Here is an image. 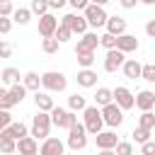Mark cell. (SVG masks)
Returning <instances> with one entry per match:
<instances>
[{
    "instance_id": "cell-28",
    "label": "cell",
    "mask_w": 155,
    "mask_h": 155,
    "mask_svg": "<svg viewBox=\"0 0 155 155\" xmlns=\"http://www.w3.org/2000/svg\"><path fill=\"white\" fill-rule=\"evenodd\" d=\"M138 128L153 131V128H155V114H153V111H140V116H138Z\"/></svg>"
},
{
    "instance_id": "cell-22",
    "label": "cell",
    "mask_w": 155,
    "mask_h": 155,
    "mask_svg": "<svg viewBox=\"0 0 155 155\" xmlns=\"http://www.w3.org/2000/svg\"><path fill=\"white\" fill-rule=\"evenodd\" d=\"M34 104H36V109L39 111H51L56 104H53V97L48 94V92H34Z\"/></svg>"
},
{
    "instance_id": "cell-17",
    "label": "cell",
    "mask_w": 155,
    "mask_h": 155,
    "mask_svg": "<svg viewBox=\"0 0 155 155\" xmlns=\"http://www.w3.org/2000/svg\"><path fill=\"white\" fill-rule=\"evenodd\" d=\"M104 27H107V34H111V36H121V34H126V19L119 17V15L107 17Z\"/></svg>"
},
{
    "instance_id": "cell-6",
    "label": "cell",
    "mask_w": 155,
    "mask_h": 155,
    "mask_svg": "<svg viewBox=\"0 0 155 155\" xmlns=\"http://www.w3.org/2000/svg\"><path fill=\"white\" fill-rule=\"evenodd\" d=\"M82 17H85V22H87V27H94V29H99V27H104V22H107V12H104V7H99V5H87L85 10H82Z\"/></svg>"
},
{
    "instance_id": "cell-40",
    "label": "cell",
    "mask_w": 155,
    "mask_h": 155,
    "mask_svg": "<svg viewBox=\"0 0 155 155\" xmlns=\"http://www.w3.org/2000/svg\"><path fill=\"white\" fill-rule=\"evenodd\" d=\"M0 109H5V111L12 109V102H10V94H7L5 87H0Z\"/></svg>"
},
{
    "instance_id": "cell-13",
    "label": "cell",
    "mask_w": 155,
    "mask_h": 155,
    "mask_svg": "<svg viewBox=\"0 0 155 155\" xmlns=\"http://www.w3.org/2000/svg\"><path fill=\"white\" fill-rule=\"evenodd\" d=\"M24 136H29V128H27L22 121H12L7 128L0 131V138H10V140H19V138H24Z\"/></svg>"
},
{
    "instance_id": "cell-11",
    "label": "cell",
    "mask_w": 155,
    "mask_h": 155,
    "mask_svg": "<svg viewBox=\"0 0 155 155\" xmlns=\"http://www.w3.org/2000/svg\"><path fill=\"white\" fill-rule=\"evenodd\" d=\"M63 150H65V143H63L61 138L48 136V138H44V140H41V145H39V153H36V155H63Z\"/></svg>"
},
{
    "instance_id": "cell-38",
    "label": "cell",
    "mask_w": 155,
    "mask_h": 155,
    "mask_svg": "<svg viewBox=\"0 0 155 155\" xmlns=\"http://www.w3.org/2000/svg\"><path fill=\"white\" fill-rule=\"evenodd\" d=\"M150 133H153V131H145V128H138V126H136V131H133V138H136V143L140 145V143L150 140Z\"/></svg>"
},
{
    "instance_id": "cell-9",
    "label": "cell",
    "mask_w": 155,
    "mask_h": 155,
    "mask_svg": "<svg viewBox=\"0 0 155 155\" xmlns=\"http://www.w3.org/2000/svg\"><path fill=\"white\" fill-rule=\"evenodd\" d=\"M111 102L121 109V111H126V109H133V92L128 90V87H116V90H111Z\"/></svg>"
},
{
    "instance_id": "cell-7",
    "label": "cell",
    "mask_w": 155,
    "mask_h": 155,
    "mask_svg": "<svg viewBox=\"0 0 155 155\" xmlns=\"http://www.w3.org/2000/svg\"><path fill=\"white\" fill-rule=\"evenodd\" d=\"M99 114H102V121H104L107 126H111V128H119V126L124 124V111H121L114 102H109L107 107H102Z\"/></svg>"
},
{
    "instance_id": "cell-14",
    "label": "cell",
    "mask_w": 155,
    "mask_h": 155,
    "mask_svg": "<svg viewBox=\"0 0 155 155\" xmlns=\"http://www.w3.org/2000/svg\"><path fill=\"white\" fill-rule=\"evenodd\" d=\"M56 27H58V19H56L51 12H46V15L39 17V34H41L44 39H51L53 31H56Z\"/></svg>"
},
{
    "instance_id": "cell-39",
    "label": "cell",
    "mask_w": 155,
    "mask_h": 155,
    "mask_svg": "<svg viewBox=\"0 0 155 155\" xmlns=\"http://www.w3.org/2000/svg\"><path fill=\"white\" fill-rule=\"evenodd\" d=\"M12 12H15L12 0H0V17H10Z\"/></svg>"
},
{
    "instance_id": "cell-24",
    "label": "cell",
    "mask_w": 155,
    "mask_h": 155,
    "mask_svg": "<svg viewBox=\"0 0 155 155\" xmlns=\"http://www.w3.org/2000/svg\"><path fill=\"white\" fill-rule=\"evenodd\" d=\"M7 94H10L12 107H17V104H22V102H24L27 90H24V85H22V82H17V85H10V87H7Z\"/></svg>"
},
{
    "instance_id": "cell-23",
    "label": "cell",
    "mask_w": 155,
    "mask_h": 155,
    "mask_svg": "<svg viewBox=\"0 0 155 155\" xmlns=\"http://www.w3.org/2000/svg\"><path fill=\"white\" fill-rule=\"evenodd\" d=\"M121 70H124V75H126L128 80L140 78V63H138L136 58H126V61H124V65H121Z\"/></svg>"
},
{
    "instance_id": "cell-50",
    "label": "cell",
    "mask_w": 155,
    "mask_h": 155,
    "mask_svg": "<svg viewBox=\"0 0 155 155\" xmlns=\"http://www.w3.org/2000/svg\"><path fill=\"white\" fill-rule=\"evenodd\" d=\"M99 155H114V150H99Z\"/></svg>"
},
{
    "instance_id": "cell-30",
    "label": "cell",
    "mask_w": 155,
    "mask_h": 155,
    "mask_svg": "<svg viewBox=\"0 0 155 155\" xmlns=\"http://www.w3.org/2000/svg\"><path fill=\"white\" fill-rule=\"evenodd\" d=\"M70 36H73V31H70L68 27H63V24H58V27H56V31H53V39H56L58 44H65Z\"/></svg>"
},
{
    "instance_id": "cell-10",
    "label": "cell",
    "mask_w": 155,
    "mask_h": 155,
    "mask_svg": "<svg viewBox=\"0 0 155 155\" xmlns=\"http://www.w3.org/2000/svg\"><path fill=\"white\" fill-rule=\"evenodd\" d=\"M97 46H99V36H97V31H85V34L78 39L75 53H94Z\"/></svg>"
},
{
    "instance_id": "cell-27",
    "label": "cell",
    "mask_w": 155,
    "mask_h": 155,
    "mask_svg": "<svg viewBox=\"0 0 155 155\" xmlns=\"http://www.w3.org/2000/svg\"><path fill=\"white\" fill-rule=\"evenodd\" d=\"M85 107H87V99H85L82 94H78V92H75V94H70V97H68V111H82Z\"/></svg>"
},
{
    "instance_id": "cell-19",
    "label": "cell",
    "mask_w": 155,
    "mask_h": 155,
    "mask_svg": "<svg viewBox=\"0 0 155 155\" xmlns=\"http://www.w3.org/2000/svg\"><path fill=\"white\" fill-rule=\"evenodd\" d=\"M17 153L19 155H36L39 153V140H34L31 136H24L17 140Z\"/></svg>"
},
{
    "instance_id": "cell-12",
    "label": "cell",
    "mask_w": 155,
    "mask_h": 155,
    "mask_svg": "<svg viewBox=\"0 0 155 155\" xmlns=\"http://www.w3.org/2000/svg\"><path fill=\"white\" fill-rule=\"evenodd\" d=\"M133 107H138L140 111H153V107H155V92L153 90H140L138 94H133Z\"/></svg>"
},
{
    "instance_id": "cell-49",
    "label": "cell",
    "mask_w": 155,
    "mask_h": 155,
    "mask_svg": "<svg viewBox=\"0 0 155 155\" xmlns=\"http://www.w3.org/2000/svg\"><path fill=\"white\" fill-rule=\"evenodd\" d=\"M87 2H92V5H99V7H104L109 0H87Z\"/></svg>"
},
{
    "instance_id": "cell-46",
    "label": "cell",
    "mask_w": 155,
    "mask_h": 155,
    "mask_svg": "<svg viewBox=\"0 0 155 155\" xmlns=\"http://www.w3.org/2000/svg\"><path fill=\"white\" fill-rule=\"evenodd\" d=\"M48 2V10H61L63 5H68V0H46Z\"/></svg>"
},
{
    "instance_id": "cell-33",
    "label": "cell",
    "mask_w": 155,
    "mask_h": 155,
    "mask_svg": "<svg viewBox=\"0 0 155 155\" xmlns=\"http://www.w3.org/2000/svg\"><path fill=\"white\" fill-rule=\"evenodd\" d=\"M140 78H143L145 82H155V65H153V63L140 65Z\"/></svg>"
},
{
    "instance_id": "cell-8",
    "label": "cell",
    "mask_w": 155,
    "mask_h": 155,
    "mask_svg": "<svg viewBox=\"0 0 155 155\" xmlns=\"http://www.w3.org/2000/svg\"><path fill=\"white\" fill-rule=\"evenodd\" d=\"M58 24L68 27L73 34H80V36L87 31V22H85V17H82V15H78V12H68V15H63Z\"/></svg>"
},
{
    "instance_id": "cell-35",
    "label": "cell",
    "mask_w": 155,
    "mask_h": 155,
    "mask_svg": "<svg viewBox=\"0 0 155 155\" xmlns=\"http://www.w3.org/2000/svg\"><path fill=\"white\" fill-rule=\"evenodd\" d=\"M75 56H78V65H80V68H92L94 53H75Z\"/></svg>"
},
{
    "instance_id": "cell-51",
    "label": "cell",
    "mask_w": 155,
    "mask_h": 155,
    "mask_svg": "<svg viewBox=\"0 0 155 155\" xmlns=\"http://www.w3.org/2000/svg\"><path fill=\"white\" fill-rule=\"evenodd\" d=\"M138 2H143V5H153L155 0H138Z\"/></svg>"
},
{
    "instance_id": "cell-32",
    "label": "cell",
    "mask_w": 155,
    "mask_h": 155,
    "mask_svg": "<svg viewBox=\"0 0 155 155\" xmlns=\"http://www.w3.org/2000/svg\"><path fill=\"white\" fill-rule=\"evenodd\" d=\"M29 12L41 17V15H46V12H48V2H46V0H31V5H29Z\"/></svg>"
},
{
    "instance_id": "cell-15",
    "label": "cell",
    "mask_w": 155,
    "mask_h": 155,
    "mask_svg": "<svg viewBox=\"0 0 155 155\" xmlns=\"http://www.w3.org/2000/svg\"><path fill=\"white\" fill-rule=\"evenodd\" d=\"M124 61H126V56H124L121 51L111 48V51H107V56H104V70H107V73H116V70L124 65Z\"/></svg>"
},
{
    "instance_id": "cell-43",
    "label": "cell",
    "mask_w": 155,
    "mask_h": 155,
    "mask_svg": "<svg viewBox=\"0 0 155 155\" xmlns=\"http://www.w3.org/2000/svg\"><path fill=\"white\" fill-rule=\"evenodd\" d=\"M10 124H12V116H10V111L0 109V131H2V128H7Z\"/></svg>"
},
{
    "instance_id": "cell-29",
    "label": "cell",
    "mask_w": 155,
    "mask_h": 155,
    "mask_svg": "<svg viewBox=\"0 0 155 155\" xmlns=\"http://www.w3.org/2000/svg\"><path fill=\"white\" fill-rule=\"evenodd\" d=\"M10 19L17 22V24H27V22L31 19V12H29V7H17V10L10 15Z\"/></svg>"
},
{
    "instance_id": "cell-26",
    "label": "cell",
    "mask_w": 155,
    "mask_h": 155,
    "mask_svg": "<svg viewBox=\"0 0 155 155\" xmlns=\"http://www.w3.org/2000/svg\"><path fill=\"white\" fill-rule=\"evenodd\" d=\"M111 102V90L109 87H97V94H94V107H107Z\"/></svg>"
},
{
    "instance_id": "cell-16",
    "label": "cell",
    "mask_w": 155,
    "mask_h": 155,
    "mask_svg": "<svg viewBox=\"0 0 155 155\" xmlns=\"http://www.w3.org/2000/svg\"><path fill=\"white\" fill-rule=\"evenodd\" d=\"M138 46H140V44H138V39H136L133 34H121V36H116V46H114V48L126 56V53H131V51H138Z\"/></svg>"
},
{
    "instance_id": "cell-42",
    "label": "cell",
    "mask_w": 155,
    "mask_h": 155,
    "mask_svg": "<svg viewBox=\"0 0 155 155\" xmlns=\"http://www.w3.org/2000/svg\"><path fill=\"white\" fill-rule=\"evenodd\" d=\"M10 56H12V44L0 39V58H10Z\"/></svg>"
},
{
    "instance_id": "cell-31",
    "label": "cell",
    "mask_w": 155,
    "mask_h": 155,
    "mask_svg": "<svg viewBox=\"0 0 155 155\" xmlns=\"http://www.w3.org/2000/svg\"><path fill=\"white\" fill-rule=\"evenodd\" d=\"M12 153H17V140L0 138V155H12Z\"/></svg>"
},
{
    "instance_id": "cell-45",
    "label": "cell",
    "mask_w": 155,
    "mask_h": 155,
    "mask_svg": "<svg viewBox=\"0 0 155 155\" xmlns=\"http://www.w3.org/2000/svg\"><path fill=\"white\" fill-rule=\"evenodd\" d=\"M68 5H70L73 10H85L90 2H87V0H68Z\"/></svg>"
},
{
    "instance_id": "cell-36",
    "label": "cell",
    "mask_w": 155,
    "mask_h": 155,
    "mask_svg": "<svg viewBox=\"0 0 155 155\" xmlns=\"http://www.w3.org/2000/svg\"><path fill=\"white\" fill-rule=\"evenodd\" d=\"M99 46H104L107 51H111V48L116 46V36H111V34H107V31H104V34L99 36Z\"/></svg>"
},
{
    "instance_id": "cell-21",
    "label": "cell",
    "mask_w": 155,
    "mask_h": 155,
    "mask_svg": "<svg viewBox=\"0 0 155 155\" xmlns=\"http://www.w3.org/2000/svg\"><path fill=\"white\" fill-rule=\"evenodd\" d=\"M22 85H24V90L27 92H39V87H41V75L39 73H34V70H29V73H24L22 75V80H19Z\"/></svg>"
},
{
    "instance_id": "cell-1",
    "label": "cell",
    "mask_w": 155,
    "mask_h": 155,
    "mask_svg": "<svg viewBox=\"0 0 155 155\" xmlns=\"http://www.w3.org/2000/svg\"><path fill=\"white\" fill-rule=\"evenodd\" d=\"M41 87H44V92H65V87H68V78L61 73V70H48V73H44L41 75Z\"/></svg>"
},
{
    "instance_id": "cell-2",
    "label": "cell",
    "mask_w": 155,
    "mask_h": 155,
    "mask_svg": "<svg viewBox=\"0 0 155 155\" xmlns=\"http://www.w3.org/2000/svg\"><path fill=\"white\" fill-rule=\"evenodd\" d=\"M82 126H85V133L87 136H97L99 131H102V126H104V121H102V114H99V107H85L82 109Z\"/></svg>"
},
{
    "instance_id": "cell-44",
    "label": "cell",
    "mask_w": 155,
    "mask_h": 155,
    "mask_svg": "<svg viewBox=\"0 0 155 155\" xmlns=\"http://www.w3.org/2000/svg\"><path fill=\"white\" fill-rule=\"evenodd\" d=\"M12 29V19L10 17H0V34H10Z\"/></svg>"
},
{
    "instance_id": "cell-4",
    "label": "cell",
    "mask_w": 155,
    "mask_h": 155,
    "mask_svg": "<svg viewBox=\"0 0 155 155\" xmlns=\"http://www.w3.org/2000/svg\"><path fill=\"white\" fill-rule=\"evenodd\" d=\"M48 116H51V126H58V128H70L73 124H78L75 111H68L63 107H53L48 111Z\"/></svg>"
},
{
    "instance_id": "cell-25",
    "label": "cell",
    "mask_w": 155,
    "mask_h": 155,
    "mask_svg": "<svg viewBox=\"0 0 155 155\" xmlns=\"http://www.w3.org/2000/svg\"><path fill=\"white\" fill-rule=\"evenodd\" d=\"M0 80H2L5 85H17V82L22 80V75H19V70H17V68H12V65H10V68H5V70L0 73Z\"/></svg>"
},
{
    "instance_id": "cell-20",
    "label": "cell",
    "mask_w": 155,
    "mask_h": 155,
    "mask_svg": "<svg viewBox=\"0 0 155 155\" xmlns=\"http://www.w3.org/2000/svg\"><path fill=\"white\" fill-rule=\"evenodd\" d=\"M75 80H78L80 87H94V85H97V73H94L92 68H80Z\"/></svg>"
},
{
    "instance_id": "cell-41",
    "label": "cell",
    "mask_w": 155,
    "mask_h": 155,
    "mask_svg": "<svg viewBox=\"0 0 155 155\" xmlns=\"http://www.w3.org/2000/svg\"><path fill=\"white\" fill-rule=\"evenodd\" d=\"M140 153H143V155H155V140L140 143Z\"/></svg>"
},
{
    "instance_id": "cell-3",
    "label": "cell",
    "mask_w": 155,
    "mask_h": 155,
    "mask_svg": "<svg viewBox=\"0 0 155 155\" xmlns=\"http://www.w3.org/2000/svg\"><path fill=\"white\" fill-rule=\"evenodd\" d=\"M48 133H51V116L46 111H36V116L31 119L29 136L34 140H44V138H48Z\"/></svg>"
},
{
    "instance_id": "cell-37",
    "label": "cell",
    "mask_w": 155,
    "mask_h": 155,
    "mask_svg": "<svg viewBox=\"0 0 155 155\" xmlns=\"http://www.w3.org/2000/svg\"><path fill=\"white\" fill-rule=\"evenodd\" d=\"M58 46H61V44H58V41L53 39V36H51V39H44V41H41V48H44V53H56V51H58Z\"/></svg>"
},
{
    "instance_id": "cell-18",
    "label": "cell",
    "mask_w": 155,
    "mask_h": 155,
    "mask_svg": "<svg viewBox=\"0 0 155 155\" xmlns=\"http://www.w3.org/2000/svg\"><path fill=\"white\" fill-rule=\"evenodd\" d=\"M94 140H97V148L99 150H114V145L119 143V138H116L114 131H99L94 136Z\"/></svg>"
},
{
    "instance_id": "cell-47",
    "label": "cell",
    "mask_w": 155,
    "mask_h": 155,
    "mask_svg": "<svg viewBox=\"0 0 155 155\" xmlns=\"http://www.w3.org/2000/svg\"><path fill=\"white\" fill-rule=\"evenodd\" d=\"M145 34H148V36H155V19H148V24H145Z\"/></svg>"
},
{
    "instance_id": "cell-48",
    "label": "cell",
    "mask_w": 155,
    "mask_h": 155,
    "mask_svg": "<svg viewBox=\"0 0 155 155\" xmlns=\"http://www.w3.org/2000/svg\"><path fill=\"white\" fill-rule=\"evenodd\" d=\"M136 2H138V0H119V5H121L124 10H133V7H136Z\"/></svg>"
},
{
    "instance_id": "cell-34",
    "label": "cell",
    "mask_w": 155,
    "mask_h": 155,
    "mask_svg": "<svg viewBox=\"0 0 155 155\" xmlns=\"http://www.w3.org/2000/svg\"><path fill=\"white\" fill-rule=\"evenodd\" d=\"M114 155H133V145L128 140H119L114 145Z\"/></svg>"
},
{
    "instance_id": "cell-5",
    "label": "cell",
    "mask_w": 155,
    "mask_h": 155,
    "mask_svg": "<svg viewBox=\"0 0 155 155\" xmlns=\"http://www.w3.org/2000/svg\"><path fill=\"white\" fill-rule=\"evenodd\" d=\"M70 150H85L87 148V133H85V126L82 124H73L68 128V143H65Z\"/></svg>"
}]
</instances>
